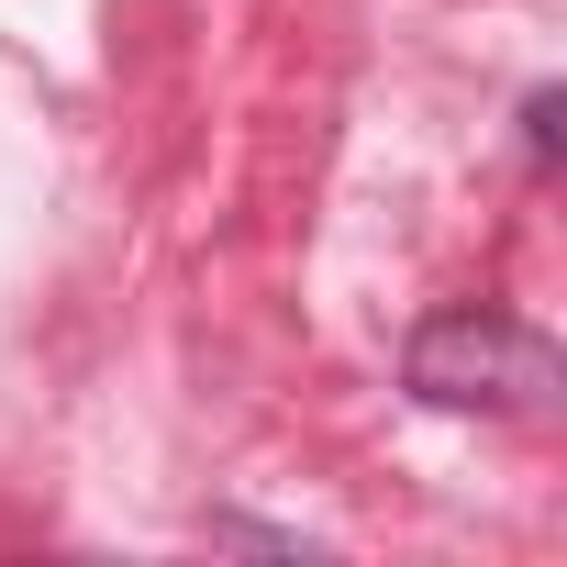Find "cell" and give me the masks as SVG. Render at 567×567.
I'll list each match as a JSON object with an SVG mask.
<instances>
[{"mask_svg":"<svg viewBox=\"0 0 567 567\" xmlns=\"http://www.w3.org/2000/svg\"><path fill=\"white\" fill-rule=\"evenodd\" d=\"M401 390H412L423 412H512V423H545L556 390H567V368H556V346H545L523 312H501V301H445L434 323H412Z\"/></svg>","mask_w":567,"mask_h":567,"instance_id":"1","label":"cell"},{"mask_svg":"<svg viewBox=\"0 0 567 567\" xmlns=\"http://www.w3.org/2000/svg\"><path fill=\"white\" fill-rule=\"evenodd\" d=\"M212 534H223V545H267V556H312L290 523H245V512H212Z\"/></svg>","mask_w":567,"mask_h":567,"instance_id":"2","label":"cell"},{"mask_svg":"<svg viewBox=\"0 0 567 567\" xmlns=\"http://www.w3.org/2000/svg\"><path fill=\"white\" fill-rule=\"evenodd\" d=\"M523 156H534V167H556V90H534V101H523Z\"/></svg>","mask_w":567,"mask_h":567,"instance_id":"3","label":"cell"}]
</instances>
